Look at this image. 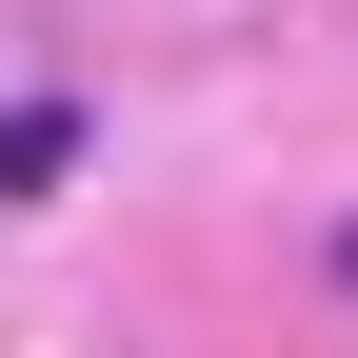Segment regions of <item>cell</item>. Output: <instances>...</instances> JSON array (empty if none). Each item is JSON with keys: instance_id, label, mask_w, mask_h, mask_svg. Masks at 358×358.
<instances>
[{"instance_id": "6da1fadb", "label": "cell", "mask_w": 358, "mask_h": 358, "mask_svg": "<svg viewBox=\"0 0 358 358\" xmlns=\"http://www.w3.org/2000/svg\"><path fill=\"white\" fill-rule=\"evenodd\" d=\"M40 179H80V100H0V199H40Z\"/></svg>"}, {"instance_id": "7a4b0ae2", "label": "cell", "mask_w": 358, "mask_h": 358, "mask_svg": "<svg viewBox=\"0 0 358 358\" xmlns=\"http://www.w3.org/2000/svg\"><path fill=\"white\" fill-rule=\"evenodd\" d=\"M338 299H358V219H338Z\"/></svg>"}]
</instances>
